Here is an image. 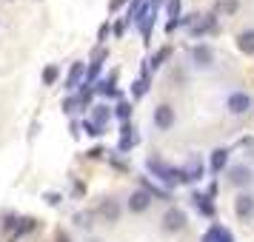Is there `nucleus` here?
Returning a JSON list of instances; mask_svg holds the SVG:
<instances>
[{
    "label": "nucleus",
    "mask_w": 254,
    "mask_h": 242,
    "mask_svg": "<svg viewBox=\"0 0 254 242\" xmlns=\"http://www.w3.org/2000/svg\"><path fill=\"white\" fill-rule=\"evenodd\" d=\"M146 168H149V171L154 174V177H157L163 185H169V188L186 183L183 168H174V165H169V162L160 160V157H149V160H146Z\"/></svg>",
    "instance_id": "f257e3e1"
},
{
    "label": "nucleus",
    "mask_w": 254,
    "mask_h": 242,
    "mask_svg": "<svg viewBox=\"0 0 254 242\" xmlns=\"http://www.w3.org/2000/svg\"><path fill=\"white\" fill-rule=\"evenodd\" d=\"M163 6V0H146V6L140 9L137 14V29H140V37L149 43V37H151V26H154V20H157V9Z\"/></svg>",
    "instance_id": "f03ea898"
},
{
    "label": "nucleus",
    "mask_w": 254,
    "mask_h": 242,
    "mask_svg": "<svg viewBox=\"0 0 254 242\" xmlns=\"http://www.w3.org/2000/svg\"><path fill=\"white\" fill-rule=\"evenodd\" d=\"M163 231L166 234H177V231H183L186 228V211H180L177 205H172V208H166V214H163Z\"/></svg>",
    "instance_id": "7ed1b4c3"
},
{
    "label": "nucleus",
    "mask_w": 254,
    "mask_h": 242,
    "mask_svg": "<svg viewBox=\"0 0 254 242\" xmlns=\"http://www.w3.org/2000/svg\"><path fill=\"white\" fill-rule=\"evenodd\" d=\"M191 63H194L197 69H211V63H214V48L208 46V43H197L191 46Z\"/></svg>",
    "instance_id": "20e7f679"
},
{
    "label": "nucleus",
    "mask_w": 254,
    "mask_h": 242,
    "mask_svg": "<svg viewBox=\"0 0 254 242\" xmlns=\"http://www.w3.org/2000/svg\"><path fill=\"white\" fill-rule=\"evenodd\" d=\"M226 108H229L231 114H249L254 108V100L249 97V94H243V92H234V94H229V100H226Z\"/></svg>",
    "instance_id": "39448f33"
},
{
    "label": "nucleus",
    "mask_w": 254,
    "mask_h": 242,
    "mask_svg": "<svg viewBox=\"0 0 254 242\" xmlns=\"http://www.w3.org/2000/svg\"><path fill=\"white\" fill-rule=\"evenodd\" d=\"M151 120H154V126L160 128V131H169V128L174 126V120H177V114H174V108L169 103H160L157 108H154V114H151Z\"/></svg>",
    "instance_id": "423d86ee"
},
{
    "label": "nucleus",
    "mask_w": 254,
    "mask_h": 242,
    "mask_svg": "<svg viewBox=\"0 0 254 242\" xmlns=\"http://www.w3.org/2000/svg\"><path fill=\"white\" fill-rule=\"evenodd\" d=\"M214 29H217V17H214V14H206V17L197 14L194 23L189 26V35L191 37H203V35H211Z\"/></svg>",
    "instance_id": "0eeeda50"
},
{
    "label": "nucleus",
    "mask_w": 254,
    "mask_h": 242,
    "mask_svg": "<svg viewBox=\"0 0 254 242\" xmlns=\"http://www.w3.org/2000/svg\"><path fill=\"white\" fill-rule=\"evenodd\" d=\"M234 214H237V219H243V222L254 219V196L252 194H237V199H234Z\"/></svg>",
    "instance_id": "6e6552de"
},
{
    "label": "nucleus",
    "mask_w": 254,
    "mask_h": 242,
    "mask_svg": "<svg viewBox=\"0 0 254 242\" xmlns=\"http://www.w3.org/2000/svg\"><path fill=\"white\" fill-rule=\"evenodd\" d=\"M151 199H154V196L140 188V191H134V194L128 196V211H131V214H146L151 208Z\"/></svg>",
    "instance_id": "1a4fd4ad"
},
{
    "label": "nucleus",
    "mask_w": 254,
    "mask_h": 242,
    "mask_svg": "<svg viewBox=\"0 0 254 242\" xmlns=\"http://www.w3.org/2000/svg\"><path fill=\"white\" fill-rule=\"evenodd\" d=\"M140 143V134L137 128H131V123H123V128H120V143H117V148L120 151H131L134 145Z\"/></svg>",
    "instance_id": "9d476101"
},
{
    "label": "nucleus",
    "mask_w": 254,
    "mask_h": 242,
    "mask_svg": "<svg viewBox=\"0 0 254 242\" xmlns=\"http://www.w3.org/2000/svg\"><path fill=\"white\" fill-rule=\"evenodd\" d=\"M203 242H234V234H231L226 225H208L206 234H203Z\"/></svg>",
    "instance_id": "9b49d317"
},
{
    "label": "nucleus",
    "mask_w": 254,
    "mask_h": 242,
    "mask_svg": "<svg viewBox=\"0 0 254 242\" xmlns=\"http://www.w3.org/2000/svg\"><path fill=\"white\" fill-rule=\"evenodd\" d=\"M183 174H186V183H200L203 174H206V165H203L200 157H191V160L183 165Z\"/></svg>",
    "instance_id": "f8f14e48"
},
{
    "label": "nucleus",
    "mask_w": 254,
    "mask_h": 242,
    "mask_svg": "<svg viewBox=\"0 0 254 242\" xmlns=\"http://www.w3.org/2000/svg\"><path fill=\"white\" fill-rule=\"evenodd\" d=\"M97 217H103L106 222H117V219H120V202H117V199H100Z\"/></svg>",
    "instance_id": "ddd939ff"
},
{
    "label": "nucleus",
    "mask_w": 254,
    "mask_h": 242,
    "mask_svg": "<svg viewBox=\"0 0 254 242\" xmlns=\"http://www.w3.org/2000/svg\"><path fill=\"white\" fill-rule=\"evenodd\" d=\"M180 12H183V0H169V6H166V14H169L166 32H174L180 26Z\"/></svg>",
    "instance_id": "4468645a"
},
{
    "label": "nucleus",
    "mask_w": 254,
    "mask_h": 242,
    "mask_svg": "<svg viewBox=\"0 0 254 242\" xmlns=\"http://www.w3.org/2000/svg\"><path fill=\"white\" fill-rule=\"evenodd\" d=\"M226 165H229V148H214V151H211V160H208L211 174L226 171Z\"/></svg>",
    "instance_id": "2eb2a0df"
},
{
    "label": "nucleus",
    "mask_w": 254,
    "mask_h": 242,
    "mask_svg": "<svg viewBox=\"0 0 254 242\" xmlns=\"http://www.w3.org/2000/svg\"><path fill=\"white\" fill-rule=\"evenodd\" d=\"M229 180H231V185H252L254 174H252V168H246V165H234L229 171Z\"/></svg>",
    "instance_id": "dca6fc26"
},
{
    "label": "nucleus",
    "mask_w": 254,
    "mask_h": 242,
    "mask_svg": "<svg viewBox=\"0 0 254 242\" xmlns=\"http://www.w3.org/2000/svg\"><path fill=\"white\" fill-rule=\"evenodd\" d=\"M191 199H194V205H197V211H200V214H206L208 219L214 217V205H211V196H208V194L194 191V194H191Z\"/></svg>",
    "instance_id": "f3484780"
},
{
    "label": "nucleus",
    "mask_w": 254,
    "mask_h": 242,
    "mask_svg": "<svg viewBox=\"0 0 254 242\" xmlns=\"http://www.w3.org/2000/svg\"><path fill=\"white\" fill-rule=\"evenodd\" d=\"M86 77V66H83L80 60L77 63H71V69H69V77H66V89H74L77 83Z\"/></svg>",
    "instance_id": "a211bd4d"
},
{
    "label": "nucleus",
    "mask_w": 254,
    "mask_h": 242,
    "mask_svg": "<svg viewBox=\"0 0 254 242\" xmlns=\"http://www.w3.org/2000/svg\"><path fill=\"white\" fill-rule=\"evenodd\" d=\"M237 46H240L243 54H254V29H246L237 35Z\"/></svg>",
    "instance_id": "6ab92c4d"
},
{
    "label": "nucleus",
    "mask_w": 254,
    "mask_h": 242,
    "mask_svg": "<svg viewBox=\"0 0 254 242\" xmlns=\"http://www.w3.org/2000/svg\"><path fill=\"white\" fill-rule=\"evenodd\" d=\"M140 183H143V191H149L151 196H157V199H172V191H169V188H160V185L149 183V180H146V177H143V180H140Z\"/></svg>",
    "instance_id": "aec40b11"
},
{
    "label": "nucleus",
    "mask_w": 254,
    "mask_h": 242,
    "mask_svg": "<svg viewBox=\"0 0 254 242\" xmlns=\"http://www.w3.org/2000/svg\"><path fill=\"white\" fill-rule=\"evenodd\" d=\"M109 117H112V108H109V105H92V117H89V120H94L97 126H103V128H106Z\"/></svg>",
    "instance_id": "412c9836"
},
{
    "label": "nucleus",
    "mask_w": 254,
    "mask_h": 242,
    "mask_svg": "<svg viewBox=\"0 0 254 242\" xmlns=\"http://www.w3.org/2000/svg\"><path fill=\"white\" fill-rule=\"evenodd\" d=\"M169 54H172V48H169V46H163L160 51H154V54L149 57V71H157V69H160L163 63L169 60Z\"/></svg>",
    "instance_id": "4be33fe9"
},
{
    "label": "nucleus",
    "mask_w": 254,
    "mask_h": 242,
    "mask_svg": "<svg viewBox=\"0 0 254 242\" xmlns=\"http://www.w3.org/2000/svg\"><path fill=\"white\" fill-rule=\"evenodd\" d=\"M97 92L103 94V97H120V92L115 89V74L112 77H106V80L97 83Z\"/></svg>",
    "instance_id": "5701e85b"
},
{
    "label": "nucleus",
    "mask_w": 254,
    "mask_h": 242,
    "mask_svg": "<svg viewBox=\"0 0 254 242\" xmlns=\"http://www.w3.org/2000/svg\"><path fill=\"white\" fill-rule=\"evenodd\" d=\"M58 77H60L58 66H46V69H43V86H55V83H58Z\"/></svg>",
    "instance_id": "b1692460"
},
{
    "label": "nucleus",
    "mask_w": 254,
    "mask_h": 242,
    "mask_svg": "<svg viewBox=\"0 0 254 242\" xmlns=\"http://www.w3.org/2000/svg\"><path fill=\"white\" fill-rule=\"evenodd\" d=\"M146 92H149V80H143V77H140V80L131 83V97H134V100H140Z\"/></svg>",
    "instance_id": "393cba45"
},
{
    "label": "nucleus",
    "mask_w": 254,
    "mask_h": 242,
    "mask_svg": "<svg viewBox=\"0 0 254 242\" xmlns=\"http://www.w3.org/2000/svg\"><path fill=\"white\" fill-rule=\"evenodd\" d=\"M83 131H86V134H89V137H100V134H103V126H97V123H94V120H83Z\"/></svg>",
    "instance_id": "a878e982"
},
{
    "label": "nucleus",
    "mask_w": 254,
    "mask_h": 242,
    "mask_svg": "<svg viewBox=\"0 0 254 242\" xmlns=\"http://www.w3.org/2000/svg\"><path fill=\"white\" fill-rule=\"evenodd\" d=\"M217 9L226 14H234L237 9H240V0H217Z\"/></svg>",
    "instance_id": "bb28decb"
},
{
    "label": "nucleus",
    "mask_w": 254,
    "mask_h": 242,
    "mask_svg": "<svg viewBox=\"0 0 254 242\" xmlns=\"http://www.w3.org/2000/svg\"><path fill=\"white\" fill-rule=\"evenodd\" d=\"M115 114H117V120L128 123V117H131V105H128V103H117L115 105Z\"/></svg>",
    "instance_id": "cd10ccee"
},
{
    "label": "nucleus",
    "mask_w": 254,
    "mask_h": 242,
    "mask_svg": "<svg viewBox=\"0 0 254 242\" xmlns=\"http://www.w3.org/2000/svg\"><path fill=\"white\" fill-rule=\"evenodd\" d=\"M143 6H146V0H131V3H128V20H137V14H140Z\"/></svg>",
    "instance_id": "c85d7f7f"
},
{
    "label": "nucleus",
    "mask_w": 254,
    "mask_h": 242,
    "mask_svg": "<svg viewBox=\"0 0 254 242\" xmlns=\"http://www.w3.org/2000/svg\"><path fill=\"white\" fill-rule=\"evenodd\" d=\"M77 105H80V97H69V100H63V111L71 114V111H77Z\"/></svg>",
    "instance_id": "c756f323"
},
{
    "label": "nucleus",
    "mask_w": 254,
    "mask_h": 242,
    "mask_svg": "<svg viewBox=\"0 0 254 242\" xmlns=\"http://www.w3.org/2000/svg\"><path fill=\"white\" fill-rule=\"evenodd\" d=\"M77 225H80V228H89V225H92V214H77Z\"/></svg>",
    "instance_id": "7c9ffc66"
},
{
    "label": "nucleus",
    "mask_w": 254,
    "mask_h": 242,
    "mask_svg": "<svg viewBox=\"0 0 254 242\" xmlns=\"http://www.w3.org/2000/svg\"><path fill=\"white\" fill-rule=\"evenodd\" d=\"M126 3H128V0H109V12H112V14L120 12V9H123Z\"/></svg>",
    "instance_id": "2f4dec72"
},
{
    "label": "nucleus",
    "mask_w": 254,
    "mask_h": 242,
    "mask_svg": "<svg viewBox=\"0 0 254 242\" xmlns=\"http://www.w3.org/2000/svg\"><path fill=\"white\" fill-rule=\"evenodd\" d=\"M240 145H243L246 151H252V157H254V137H246V140L240 143Z\"/></svg>",
    "instance_id": "473e14b6"
},
{
    "label": "nucleus",
    "mask_w": 254,
    "mask_h": 242,
    "mask_svg": "<svg viewBox=\"0 0 254 242\" xmlns=\"http://www.w3.org/2000/svg\"><path fill=\"white\" fill-rule=\"evenodd\" d=\"M86 157H89V160H100V157H103V148H92Z\"/></svg>",
    "instance_id": "72a5a7b5"
},
{
    "label": "nucleus",
    "mask_w": 254,
    "mask_h": 242,
    "mask_svg": "<svg viewBox=\"0 0 254 242\" xmlns=\"http://www.w3.org/2000/svg\"><path fill=\"white\" fill-rule=\"evenodd\" d=\"M46 199H49V205H58V202H60V194H46Z\"/></svg>",
    "instance_id": "f704fd0d"
},
{
    "label": "nucleus",
    "mask_w": 254,
    "mask_h": 242,
    "mask_svg": "<svg viewBox=\"0 0 254 242\" xmlns=\"http://www.w3.org/2000/svg\"><path fill=\"white\" fill-rule=\"evenodd\" d=\"M106 35H109V23L100 26V35H97V37H100V40H106Z\"/></svg>",
    "instance_id": "c9c22d12"
},
{
    "label": "nucleus",
    "mask_w": 254,
    "mask_h": 242,
    "mask_svg": "<svg viewBox=\"0 0 254 242\" xmlns=\"http://www.w3.org/2000/svg\"><path fill=\"white\" fill-rule=\"evenodd\" d=\"M123 29H126V23H123V20H120V23H117V26H115V35H117V37H120V35H123Z\"/></svg>",
    "instance_id": "e433bc0d"
},
{
    "label": "nucleus",
    "mask_w": 254,
    "mask_h": 242,
    "mask_svg": "<svg viewBox=\"0 0 254 242\" xmlns=\"http://www.w3.org/2000/svg\"><path fill=\"white\" fill-rule=\"evenodd\" d=\"M58 242H69V237H66V234L60 231V234H58Z\"/></svg>",
    "instance_id": "4c0bfd02"
},
{
    "label": "nucleus",
    "mask_w": 254,
    "mask_h": 242,
    "mask_svg": "<svg viewBox=\"0 0 254 242\" xmlns=\"http://www.w3.org/2000/svg\"><path fill=\"white\" fill-rule=\"evenodd\" d=\"M92 242H97V240H92Z\"/></svg>",
    "instance_id": "58836bf2"
}]
</instances>
